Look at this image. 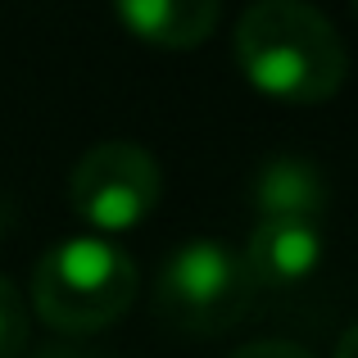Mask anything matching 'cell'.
I'll use <instances>...</instances> for the list:
<instances>
[{"mask_svg":"<svg viewBox=\"0 0 358 358\" xmlns=\"http://www.w3.org/2000/svg\"><path fill=\"white\" fill-rule=\"evenodd\" d=\"M136 299V263L109 236H69L41 254L32 304L55 331L91 336L114 327Z\"/></svg>","mask_w":358,"mask_h":358,"instance_id":"7a4b0ae2","label":"cell"},{"mask_svg":"<svg viewBox=\"0 0 358 358\" xmlns=\"http://www.w3.org/2000/svg\"><path fill=\"white\" fill-rule=\"evenodd\" d=\"M354 341H358V331L350 327V331L341 336V350H336V358H354Z\"/></svg>","mask_w":358,"mask_h":358,"instance_id":"8fae6325","label":"cell"},{"mask_svg":"<svg viewBox=\"0 0 358 358\" xmlns=\"http://www.w3.org/2000/svg\"><path fill=\"white\" fill-rule=\"evenodd\" d=\"M236 64L254 91L286 105H322L345 82L341 32L304 0H259L245 9Z\"/></svg>","mask_w":358,"mask_h":358,"instance_id":"6da1fadb","label":"cell"},{"mask_svg":"<svg viewBox=\"0 0 358 358\" xmlns=\"http://www.w3.org/2000/svg\"><path fill=\"white\" fill-rule=\"evenodd\" d=\"M32 358H109V354H91V350H41Z\"/></svg>","mask_w":358,"mask_h":358,"instance_id":"30bf717a","label":"cell"},{"mask_svg":"<svg viewBox=\"0 0 358 358\" xmlns=\"http://www.w3.org/2000/svg\"><path fill=\"white\" fill-rule=\"evenodd\" d=\"M5 227H9V209L0 204V241H5Z\"/></svg>","mask_w":358,"mask_h":358,"instance_id":"7c38bea8","label":"cell"},{"mask_svg":"<svg viewBox=\"0 0 358 358\" xmlns=\"http://www.w3.org/2000/svg\"><path fill=\"white\" fill-rule=\"evenodd\" d=\"M131 36L159 50H195L218 23V0H114Z\"/></svg>","mask_w":358,"mask_h":358,"instance_id":"52a82bcc","label":"cell"},{"mask_svg":"<svg viewBox=\"0 0 358 358\" xmlns=\"http://www.w3.org/2000/svg\"><path fill=\"white\" fill-rule=\"evenodd\" d=\"M27 345V299L9 277H0V358H18Z\"/></svg>","mask_w":358,"mask_h":358,"instance_id":"ba28073f","label":"cell"},{"mask_svg":"<svg viewBox=\"0 0 358 358\" xmlns=\"http://www.w3.org/2000/svg\"><path fill=\"white\" fill-rule=\"evenodd\" d=\"M245 259L222 241H191L164 259L155 277V313L186 336H218L236 327L254 299Z\"/></svg>","mask_w":358,"mask_h":358,"instance_id":"3957f363","label":"cell"},{"mask_svg":"<svg viewBox=\"0 0 358 358\" xmlns=\"http://www.w3.org/2000/svg\"><path fill=\"white\" fill-rule=\"evenodd\" d=\"M250 200L259 209V218H308L317 222L331 204V191H327V177L317 164L295 155H277L254 173Z\"/></svg>","mask_w":358,"mask_h":358,"instance_id":"8992f818","label":"cell"},{"mask_svg":"<svg viewBox=\"0 0 358 358\" xmlns=\"http://www.w3.org/2000/svg\"><path fill=\"white\" fill-rule=\"evenodd\" d=\"M327 236L322 222L308 218H259V227L250 231L245 245V268H250L254 286L268 290H295L322 268Z\"/></svg>","mask_w":358,"mask_h":358,"instance_id":"5b68a950","label":"cell"},{"mask_svg":"<svg viewBox=\"0 0 358 358\" xmlns=\"http://www.w3.org/2000/svg\"><path fill=\"white\" fill-rule=\"evenodd\" d=\"M231 358H313V354L290 345V341H254V345H245V350H236Z\"/></svg>","mask_w":358,"mask_h":358,"instance_id":"9c48e42d","label":"cell"},{"mask_svg":"<svg viewBox=\"0 0 358 358\" xmlns=\"http://www.w3.org/2000/svg\"><path fill=\"white\" fill-rule=\"evenodd\" d=\"M164 177L145 145L136 141H100L73 164L69 204L100 236H122L155 213Z\"/></svg>","mask_w":358,"mask_h":358,"instance_id":"277c9868","label":"cell"}]
</instances>
